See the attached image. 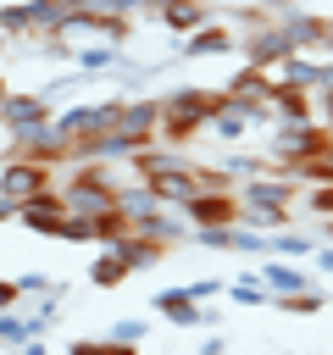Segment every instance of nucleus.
I'll return each instance as SVG.
<instances>
[{"label": "nucleus", "instance_id": "obj_1", "mask_svg": "<svg viewBox=\"0 0 333 355\" xmlns=\"http://www.w3.org/2000/svg\"><path fill=\"white\" fill-rule=\"evenodd\" d=\"M211 94L216 89H200V83H178L161 94V144H189L194 133H205V116H211Z\"/></svg>", "mask_w": 333, "mask_h": 355}, {"label": "nucleus", "instance_id": "obj_2", "mask_svg": "<svg viewBox=\"0 0 333 355\" xmlns=\"http://www.w3.org/2000/svg\"><path fill=\"white\" fill-rule=\"evenodd\" d=\"M333 144V128L322 122V116H311V122H278V128H266V161L272 166H300V161H311L316 150H327Z\"/></svg>", "mask_w": 333, "mask_h": 355}, {"label": "nucleus", "instance_id": "obj_3", "mask_svg": "<svg viewBox=\"0 0 333 355\" xmlns=\"http://www.w3.org/2000/svg\"><path fill=\"white\" fill-rule=\"evenodd\" d=\"M56 183H61V172L44 166V161H33V155H11V161H0V194H6L11 205H28V200L50 194Z\"/></svg>", "mask_w": 333, "mask_h": 355}, {"label": "nucleus", "instance_id": "obj_4", "mask_svg": "<svg viewBox=\"0 0 333 355\" xmlns=\"http://www.w3.org/2000/svg\"><path fill=\"white\" fill-rule=\"evenodd\" d=\"M50 105H56V100H50L44 89H11V94L0 100V133H6L11 144H17V139H28L33 128H44V122H50Z\"/></svg>", "mask_w": 333, "mask_h": 355}, {"label": "nucleus", "instance_id": "obj_5", "mask_svg": "<svg viewBox=\"0 0 333 355\" xmlns=\"http://www.w3.org/2000/svg\"><path fill=\"white\" fill-rule=\"evenodd\" d=\"M239 55H244V67L278 72V67L294 55V44H289V33H283L278 22H255V28H244V33H239Z\"/></svg>", "mask_w": 333, "mask_h": 355}, {"label": "nucleus", "instance_id": "obj_6", "mask_svg": "<svg viewBox=\"0 0 333 355\" xmlns=\"http://www.w3.org/2000/svg\"><path fill=\"white\" fill-rule=\"evenodd\" d=\"M222 94H228L233 105H244L255 128H261V122L272 128V72H261V67H239V72L222 83Z\"/></svg>", "mask_w": 333, "mask_h": 355}, {"label": "nucleus", "instance_id": "obj_7", "mask_svg": "<svg viewBox=\"0 0 333 355\" xmlns=\"http://www.w3.org/2000/svg\"><path fill=\"white\" fill-rule=\"evenodd\" d=\"M255 277L266 283V294H272V300H283V294H305V288H316V283H311V266H294L289 255H261V266H255Z\"/></svg>", "mask_w": 333, "mask_h": 355}, {"label": "nucleus", "instance_id": "obj_8", "mask_svg": "<svg viewBox=\"0 0 333 355\" xmlns=\"http://www.w3.org/2000/svg\"><path fill=\"white\" fill-rule=\"evenodd\" d=\"M239 205H294L300 200V183L283 172V178H272V172H255V178H244L239 189Z\"/></svg>", "mask_w": 333, "mask_h": 355}, {"label": "nucleus", "instance_id": "obj_9", "mask_svg": "<svg viewBox=\"0 0 333 355\" xmlns=\"http://www.w3.org/2000/svg\"><path fill=\"white\" fill-rule=\"evenodd\" d=\"M178 50H183V55H194V61H205V55H228V50H239V28L211 17L205 28H194L189 39H178Z\"/></svg>", "mask_w": 333, "mask_h": 355}, {"label": "nucleus", "instance_id": "obj_10", "mask_svg": "<svg viewBox=\"0 0 333 355\" xmlns=\"http://www.w3.org/2000/svg\"><path fill=\"white\" fill-rule=\"evenodd\" d=\"M17 222H22L28 233L56 239V233H61V222H67V200H61V189H50V194H39V200L17 205Z\"/></svg>", "mask_w": 333, "mask_h": 355}, {"label": "nucleus", "instance_id": "obj_11", "mask_svg": "<svg viewBox=\"0 0 333 355\" xmlns=\"http://www.w3.org/2000/svg\"><path fill=\"white\" fill-rule=\"evenodd\" d=\"M150 305H155L166 322H178V327H211V322H216V311H205L189 288H161Z\"/></svg>", "mask_w": 333, "mask_h": 355}, {"label": "nucleus", "instance_id": "obj_12", "mask_svg": "<svg viewBox=\"0 0 333 355\" xmlns=\"http://www.w3.org/2000/svg\"><path fill=\"white\" fill-rule=\"evenodd\" d=\"M250 128H255V122H250V111H244V105H233V100L216 89V94H211V116H205V133H211V139H222V144H233V139H244Z\"/></svg>", "mask_w": 333, "mask_h": 355}, {"label": "nucleus", "instance_id": "obj_13", "mask_svg": "<svg viewBox=\"0 0 333 355\" xmlns=\"http://www.w3.org/2000/svg\"><path fill=\"white\" fill-rule=\"evenodd\" d=\"M183 216L194 222V227H233L239 222V194H194L189 205H183Z\"/></svg>", "mask_w": 333, "mask_h": 355}, {"label": "nucleus", "instance_id": "obj_14", "mask_svg": "<svg viewBox=\"0 0 333 355\" xmlns=\"http://www.w3.org/2000/svg\"><path fill=\"white\" fill-rule=\"evenodd\" d=\"M311 116H316V94L272 78V128L278 122H311Z\"/></svg>", "mask_w": 333, "mask_h": 355}, {"label": "nucleus", "instance_id": "obj_15", "mask_svg": "<svg viewBox=\"0 0 333 355\" xmlns=\"http://www.w3.org/2000/svg\"><path fill=\"white\" fill-rule=\"evenodd\" d=\"M144 183H150L166 205H189V200L200 194V166L183 161V166H166V172H155V178H144Z\"/></svg>", "mask_w": 333, "mask_h": 355}, {"label": "nucleus", "instance_id": "obj_16", "mask_svg": "<svg viewBox=\"0 0 333 355\" xmlns=\"http://www.w3.org/2000/svg\"><path fill=\"white\" fill-rule=\"evenodd\" d=\"M117 205H122V216L139 227V222H150V216H155L166 200H161V194H155L144 178H139V183H128V178H122V189H117Z\"/></svg>", "mask_w": 333, "mask_h": 355}, {"label": "nucleus", "instance_id": "obj_17", "mask_svg": "<svg viewBox=\"0 0 333 355\" xmlns=\"http://www.w3.org/2000/svg\"><path fill=\"white\" fill-rule=\"evenodd\" d=\"M111 250L128 261V272H150V266L166 255V244H155V239H144V233H122V239H111Z\"/></svg>", "mask_w": 333, "mask_h": 355}, {"label": "nucleus", "instance_id": "obj_18", "mask_svg": "<svg viewBox=\"0 0 333 355\" xmlns=\"http://www.w3.org/2000/svg\"><path fill=\"white\" fill-rule=\"evenodd\" d=\"M278 83H294V89H311L316 94V83H322V55H311V50H294L278 72H272Z\"/></svg>", "mask_w": 333, "mask_h": 355}, {"label": "nucleus", "instance_id": "obj_19", "mask_svg": "<svg viewBox=\"0 0 333 355\" xmlns=\"http://www.w3.org/2000/svg\"><path fill=\"white\" fill-rule=\"evenodd\" d=\"M155 17H161L178 39H189L194 28H205V22H211V6H205V0H172V6H166V11H155Z\"/></svg>", "mask_w": 333, "mask_h": 355}, {"label": "nucleus", "instance_id": "obj_20", "mask_svg": "<svg viewBox=\"0 0 333 355\" xmlns=\"http://www.w3.org/2000/svg\"><path fill=\"white\" fill-rule=\"evenodd\" d=\"M322 244V233H266V255H289V261H311Z\"/></svg>", "mask_w": 333, "mask_h": 355}, {"label": "nucleus", "instance_id": "obj_21", "mask_svg": "<svg viewBox=\"0 0 333 355\" xmlns=\"http://www.w3.org/2000/svg\"><path fill=\"white\" fill-rule=\"evenodd\" d=\"M133 272H128V261L111 250V244H100V255H94V266H89V283L94 288H117V283H128Z\"/></svg>", "mask_w": 333, "mask_h": 355}, {"label": "nucleus", "instance_id": "obj_22", "mask_svg": "<svg viewBox=\"0 0 333 355\" xmlns=\"http://www.w3.org/2000/svg\"><path fill=\"white\" fill-rule=\"evenodd\" d=\"M289 178H294V183H333V144H327V150H316L311 161L289 166Z\"/></svg>", "mask_w": 333, "mask_h": 355}, {"label": "nucleus", "instance_id": "obj_23", "mask_svg": "<svg viewBox=\"0 0 333 355\" xmlns=\"http://www.w3.org/2000/svg\"><path fill=\"white\" fill-rule=\"evenodd\" d=\"M72 61H78V72H111V67L122 61V44H89V50H78Z\"/></svg>", "mask_w": 333, "mask_h": 355}, {"label": "nucleus", "instance_id": "obj_24", "mask_svg": "<svg viewBox=\"0 0 333 355\" xmlns=\"http://www.w3.org/2000/svg\"><path fill=\"white\" fill-rule=\"evenodd\" d=\"M228 250H233V255H266V233L233 222V227H228Z\"/></svg>", "mask_w": 333, "mask_h": 355}, {"label": "nucleus", "instance_id": "obj_25", "mask_svg": "<svg viewBox=\"0 0 333 355\" xmlns=\"http://www.w3.org/2000/svg\"><path fill=\"white\" fill-rule=\"evenodd\" d=\"M56 239H67V244H100V222L94 216H72L67 211V222H61V233Z\"/></svg>", "mask_w": 333, "mask_h": 355}, {"label": "nucleus", "instance_id": "obj_26", "mask_svg": "<svg viewBox=\"0 0 333 355\" xmlns=\"http://www.w3.org/2000/svg\"><path fill=\"white\" fill-rule=\"evenodd\" d=\"M278 311H289V316H316L322 305H327V294L322 288H305V294H283V300H272Z\"/></svg>", "mask_w": 333, "mask_h": 355}, {"label": "nucleus", "instance_id": "obj_27", "mask_svg": "<svg viewBox=\"0 0 333 355\" xmlns=\"http://www.w3.org/2000/svg\"><path fill=\"white\" fill-rule=\"evenodd\" d=\"M67 355H133V344H117V338H72Z\"/></svg>", "mask_w": 333, "mask_h": 355}, {"label": "nucleus", "instance_id": "obj_28", "mask_svg": "<svg viewBox=\"0 0 333 355\" xmlns=\"http://www.w3.org/2000/svg\"><path fill=\"white\" fill-rule=\"evenodd\" d=\"M222 172H228L233 183H244V178H255V172H266V155H222Z\"/></svg>", "mask_w": 333, "mask_h": 355}, {"label": "nucleus", "instance_id": "obj_29", "mask_svg": "<svg viewBox=\"0 0 333 355\" xmlns=\"http://www.w3.org/2000/svg\"><path fill=\"white\" fill-rule=\"evenodd\" d=\"M228 294H233L239 305H272V294H266V283H261V277H239Z\"/></svg>", "mask_w": 333, "mask_h": 355}, {"label": "nucleus", "instance_id": "obj_30", "mask_svg": "<svg viewBox=\"0 0 333 355\" xmlns=\"http://www.w3.org/2000/svg\"><path fill=\"white\" fill-rule=\"evenodd\" d=\"M305 211L327 222L333 216V183H305Z\"/></svg>", "mask_w": 333, "mask_h": 355}, {"label": "nucleus", "instance_id": "obj_31", "mask_svg": "<svg viewBox=\"0 0 333 355\" xmlns=\"http://www.w3.org/2000/svg\"><path fill=\"white\" fill-rule=\"evenodd\" d=\"M105 338H117V344H133V349H139L144 322H139V316H122V322H111V333H105Z\"/></svg>", "mask_w": 333, "mask_h": 355}, {"label": "nucleus", "instance_id": "obj_32", "mask_svg": "<svg viewBox=\"0 0 333 355\" xmlns=\"http://www.w3.org/2000/svg\"><path fill=\"white\" fill-rule=\"evenodd\" d=\"M50 288H56V283H50L44 272H22V277H17V294H50Z\"/></svg>", "mask_w": 333, "mask_h": 355}, {"label": "nucleus", "instance_id": "obj_33", "mask_svg": "<svg viewBox=\"0 0 333 355\" xmlns=\"http://www.w3.org/2000/svg\"><path fill=\"white\" fill-rule=\"evenodd\" d=\"M189 294L205 305V300H216V294H222V277H200V283H189Z\"/></svg>", "mask_w": 333, "mask_h": 355}, {"label": "nucleus", "instance_id": "obj_34", "mask_svg": "<svg viewBox=\"0 0 333 355\" xmlns=\"http://www.w3.org/2000/svg\"><path fill=\"white\" fill-rule=\"evenodd\" d=\"M333 94V55H322V83H316V100Z\"/></svg>", "mask_w": 333, "mask_h": 355}, {"label": "nucleus", "instance_id": "obj_35", "mask_svg": "<svg viewBox=\"0 0 333 355\" xmlns=\"http://www.w3.org/2000/svg\"><path fill=\"white\" fill-rule=\"evenodd\" d=\"M311 261H316V272H333V244H316V255H311Z\"/></svg>", "mask_w": 333, "mask_h": 355}, {"label": "nucleus", "instance_id": "obj_36", "mask_svg": "<svg viewBox=\"0 0 333 355\" xmlns=\"http://www.w3.org/2000/svg\"><path fill=\"white\" fill-rule=\"evenodd\" d=\"M11 305H17V283H6V277H0V311H11Z\"/></svg>", "mask_w": 333, "mask_h": 355}, {"label": "nucleus", "instance_id": "obj_37", "mask_svg": "<svg viewBox=\"0 0 333 355\" xmlns=\"http://www.w3.org/2000/svg\"><path fill=\"white\" fill-rule=\"evenodd\" d=\"M6 216H17V205H11L6 194H0V222H6Z\"/></svg>", "mask_w": 333, "mask_h": 355}, {"label": "nucleus", "instance_id": "obj_38", "mask_svg": "<svg viewBox=\"0 0 333 355\" xmlns=\"http://www.w3.org/2000/svg\"><path fill=\"white\" fill-rule=\"evenodd\" d=\"M144 6H150V11H166V6H172V0H144Z\"/></svg>", "mask_w": 333, "mask_h": 355}, {"label": "nucleus", "instance_id": "obj_39", "mask_svg": "<svg viewBox=\"0 0 333 355\" xmlns=\"http://www.w3.org/2000/svg\"><path fill=\"white\" fill-rule=\"evenodd\" d=\"M200 355H228V349H222V344H205V349H200Z\"/></svg>", "mask_w": 333, "mask_h": 355}, {"label": "nucleus", "instance_id": "obj_40", "mask_svg": "<svg viewBox=\"0 0 333 355\" xmlns=\"http://www.w3.org/2000/svg\"><path fill=\"white\" fill-rule=\"evenodd\" d=\"M6 94H11V89H6V78H0V100H6Z\"/></svg>", "mask_w": 333, "mask_h": 355}, {"label": "nucleus", "instance_id": "obj_41", "mask_svg": "<svg viewBox=\"0 0 333 355\" xmlns=\"http://www.w3.org/2000/svg\"><path fill=\"white\" fill-rule=\"evenodd\" d=\"M6 44H11V39H6V28H0V50H6Z\"/></svg>", "mask_w": 333, "mask_h": 355}]
</instances>
